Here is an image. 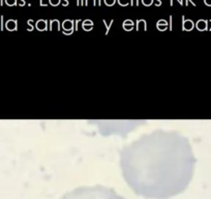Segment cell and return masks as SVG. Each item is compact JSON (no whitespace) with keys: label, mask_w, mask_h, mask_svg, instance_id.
Masks as SVG:
<instances>
[{"label":"cell","mask_w":211,"mask_h":199,"mask_svg":"<svg viewBox=\"0 0 211 199\" xmlns=\"http://www.w3.org/2000/svg\"><path fill=\"white\" fill-rule=\"evenodd\" d=\"M196 158L186 137L176 131L156 130L126 145L120 167L136 194L168 199L182 193L193 178Z\"/></svg>","instance_id":"cell-1"},{"label":"cell","mask_w":211,"mask_h":199,"mask_svg":"<svg viewBox=\"0 0 211 199\" xmlns=\"http://www.w3.org/2000/svg\"><path fill=\"white\" fill-rule=\"evenodd\" d=\"M60 199H124L111 188L103 186L80 187L67 192Z\"/></svg>","instance_id":"cell-2"},{"label":"cell","mask_w":211,"mask_h":199,"mask_svg":"<svg viewBox=\"0 0 211 199\" xmlns=\"http://www.w3.org/2000/svg\"><path fill=\"white\" fill-rule=\"evenodd\" d=\"M143 3H144L145 5H150L152 3V0H143Z\"/></svg>","instance_id":"cell-3"},{"label":"cell","mask_w":211,"mask_h":199,"mask_svg":"<svg viewBox=\"0 0 211 199\" xmlns=\"http://www.w3.org/2000/svg\"><path fill=\"white\" fill-rule=\"evenodd\" d=\"M59 2H60V0H51V3L53 5H57V4H59Z\"/></svg>","instance_id":"cell-4"}]
</instances>
